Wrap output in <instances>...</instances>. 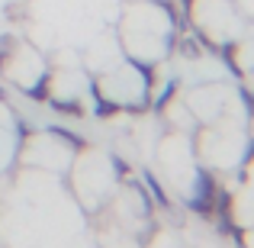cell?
Instances as JSON below:
<instances>
[{"label": "cell", "instance_id": "obj_1", "mask_svg": "<svg viewBox=\"0 0 254 248\" xmlns=\"http://www.w3.org/2000/svg\"><path fill=\"white\" fill-rule=\"evenodd\" d=\"M3 100H6V90H3V87H0V103H3Z\"/></svg>", "mask_w": 254, "mask_h": 248}]
</instances>
